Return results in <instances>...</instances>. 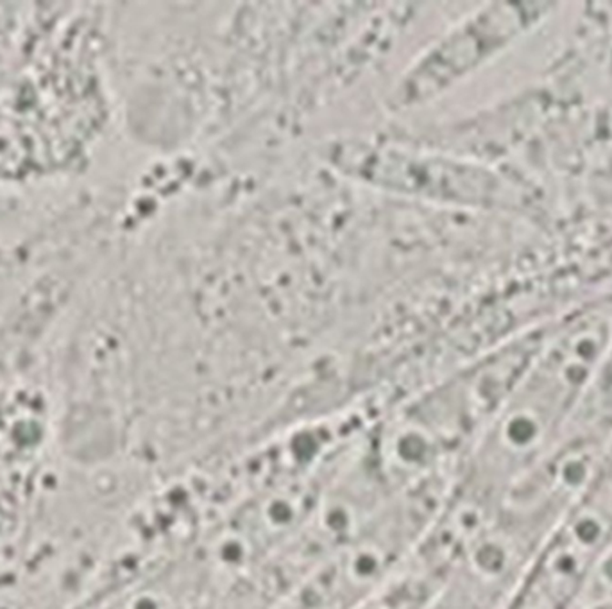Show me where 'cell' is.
<instances>
[{
  "instance_id": "obj_5",
  "label": "cell",
  "mask_w": 612,
  "mask_h": 609,
  "mask_svg": "<svg viewBox=\"0 0 612 609\" xmlns=\"http://www.w3.org/2000/svg\"><path fill=\"white\" fill-rule=\"evenodd\" d=\"M582 423L612 429V355L584 405Z\"/></svg>"
},
{
  "instance_id": "obj_3",
  "label": "cell",
  "mask_w": 612,
  "mask_h": 609,
  "mask_svg": "<svg viewBox=\"0 0 612 609\" xmlns=\"http://www.w3.org/2000/svg\"><path fill=\"white\" fill-rule=\"evenodd\" d=\"M612 551V443L504 609H578Z\"/></svg>"
},
{
  "instance_id": "obj_2",
  "label": "cell",
  "mask_w": 612,
  "mask_h": 609,
  "mask_svg": "<svg viewBox=\"0 0 612 609\" xmlns=\"http://www.w3.org/2000/svg\"><path fill=\"white\" fill-rule=\"evenodd\" d=\"M326 153L339 172L382 192L467 208L502 203L498 176L454 153L419 147L394 137L333 142Z\"/></svg>"
},
{
  "instance_id": "obj_1",
  "label": "cell",
  "mask_w": 612,
  "mask_h": 609,
  "mask_svg": "<svg viewBox=\"0 0 612 609\" xmlns=\"http://www.w3.org/2000/svg\"><path fill=\"white\" fill-rule=\"evenodd\" d=\"M612 355V292L548 320L507 400L467 455L452 499L485 518L576 429Z\"/></svg>"
},
{
  "instance_id": "obj_4",
  "label": "cell",
  "mask_w": 612,
  "mask_h": 609,
  "mask_svg": "<svg viewBox=\"0 0 612 609\" xmlns=\"http://www.w3.org/2000/svg\"><path fill=\"white\" fill-rule=\"evenodd\" d=\"M539 13L528 4H493L460 20L403 70L389 92V110L434 103L534 25Z\"/></svg>"
}]
</instances>
